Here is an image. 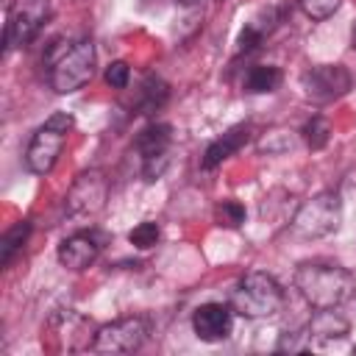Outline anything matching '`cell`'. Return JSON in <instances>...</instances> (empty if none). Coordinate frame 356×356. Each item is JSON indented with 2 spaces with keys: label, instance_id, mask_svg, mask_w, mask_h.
<instances>
[{
  "label": "cell",
  "instance_id": "obj_5",
  "mask_svg": "<svg viewBox=\"0 0 356 356\" xmlns=\"http://www.w3.org/2000/svg\"><path fill=\"white\" fill-rule=\"evenodd\" d=\"M72 125H75L72 114L56 111V114H50L47 122L31 136V145H28V150H25V164H28V170H31L33 175H47V172L56 167V161H58V156H61V150H64V139H67V134L72 131Z\"/></svg>",
  "mask_w": 356,
  "mask_h": 356
},
{
  "label": "cell",
  "instance_id": "obj_23",
  "mask_svg": "<svg viewBox=\"0 0 356 356\" xmlns=\"http://www.w3.org/2000/svg\"><path fill=\"white\" fill-rule=\"evenodd\" d=\"M103 78H106V83H108L111 89H125L128 81H131V67H128L125 61H111V64L106 67Z\"/></svg>",
  "mask_w": 356,
  "mask_h": 356
},
{
  "label": "cell",
  "instance_id": "obj_20",
  "mask_svg": "<svg viewBox=\"0 0 356 356\" xmlns=\"http://www.w3.org/2000/svg\"><path fill=\"white\" fill-rule=\"evenodd\" d=\"M214 222L222 228H239L245 222V206L239 200H222L214 206Z\"/></svg>",
  "mask_w": 356,
  "mask_h": 356
},
{
  "label": "cell",
  "instance_id": "obj_25",
  "mask_svg": "<svg viewBox=\"0 0 356 356\" xmlns=\"http://www.w3.org/2000/svg\"><path fill=\"white\" fill-rule=\"evenodd\" d=\"M178 3H195V0H178Z\"/></svg>",
  "mask_w": 356,
  "mask_h": 356
},
{
  "label": "cell",
  "instance_id": "obj_18",
  "mask_svg": "<svg viewBox=\"0 0 356 356\" xmlns=\"http://www.w3.org/2000/svg\"><path fill=\"white\" fill-rule=\"evenodd\" d=\"M300 136H303V142H306L312 150H320V147H325L328 139H331V125H328L325 117L317 114V117H312V120L303 125Z\"/></svg>",
  "mask_w": 356,
  "mask_h": 356
},
{
  "label": "cell",
  "instance_id": "obj_22",
  "mask_svg": "<svg viewBox=\"0 0 356 356\" xmlns=\"http://www.w3.org/2000/svg\"><path fill=\"white\" fill-rule=\"evenodd\" d=\"M298 6L309 19H328L339 11L342 0H298Z\"/></svg>",
  "mask_w": 356,
  "mask_h": 356
},
{
  "label": "cell",
  "instance_id": "obj_7",
  "mask_svg": "<svg viewBox=\"0 0 356 356\" xmlns=\"http://www.w3.org/2000/svg\"><path fill=\"white\" fill-rule=\"evenodd\" d=\"M108 197V178L100 170L81 172L64 195V211L70 217H95L103 211Z\"/></svg>",
  "mask_w": 356,
  "mask_h": 356
},
{
  "label": "cell",
  "instance_id": "obj_19",
  "mask_svg": "<svg viewBox=\"0 0 356 356\" xmlns=\"http://www.w3.org/2000/svg\"><path fill=\"white\" fill-rule=\"evenodd\" d=\"M292 145H295V136H292V131H284V128L267 131V134L259 139V150H261V153H270V156L286 153V150H292Z\"/></svg>",
  "mask_w": 356,
  "mask_h": 356
},
{
  "label": "cell",
  "instance_id": "obj_6",
  "mask_svg": "<svg viewBox=\"0 0 356 356\" xmlns=\"http://www.w3.org/2000/svg\"><path fill=\"white\" fill-rule=\"evenodd\" d=\"M150 325L145 317H122L95 331L92 350L97 353H134L147 342Z\"/></svg>",
  "mask_w": 356,
  "mask_h": 356
},
{
  "label": "cell",
  "instance_id": "obj_10",
  "mask_svg": "<svg viewBox=\"0 0 356 356\" xmlns=\"http://www.w3.org/2000/svg\"><path fill=\"white\" fill-rule=\"evenodd\" d=\"M103 250V236L95 234V231H78L72 236H67L61 245H58V261L61 267L67 270H86L89 264L97 261Z\"/></svg>",
  "mask_w": 356,
  "mask_h": 356
},
{
  "label": "cell",
  "instance_id": "obj_11",
  "mask_svg": "<svg viewBox=\"0 0 356 356\" xmlns=\"http://www.w3.org/2000/svg\"><path fill=\"white\" fill-rule=\"evenodd\" d=\"M234 328V312L225 303H203L192 314V331L203 342H222Z\"/></svg>",
  "mask_w": 356,
  "mask_h": 356
},
{
  "label": "cell",
  "instance_id": "obj_8",
  "mask_svg": "<svg viewBox=\"0 0 356 356\" xmlns=\"http://www.w3.org/2000/svg\"><path fill=\"white\" fill-rule=\"evenodd\" d=\"M350 83H353V78H350L348 67H342V64H317L300 75V89H303L306 100H312L317 106L348 95Z\"/></svg>",
  "mask_w": 356,
  "mask_h": 356
},
{
  "label": "cell",
  "instance_id": "obj_4",
  "mask_svg": "<svg viewBox=\"0 0 356 356\" xmlns=\"http://www.w3.org/2000/svg\"><path fill=\"white\" fill-rule=\"evenodd\" d=\"M339 222H342V200L334 189H323L300 203V209L292 217V234L300 239H320L334 234Z\"/></svg>",
  "mask_w": 356,
  "mask_h": 356
},
{
  "label": "cell",
  "instance_id": "obj_16",
  "mask_svg": "<svg viewBox=\"0 0 356 356\" xmlns=\"http://www.w3.org/2000/svg\"><path fill=\"white\" fill-rule=\"evenodd\" d=\"M170 97V86L159 78V75H147L145 83H142V92H139V108L142 114H153L159 111Z\"/></svg>",
  "mask_w": 356,
  "mask_h": 356
},
{
  "label": "cell",
  "instance_id": "obj_21",
  "mask_svg": "<svg viewBox=\"0 0 356 356\" xmlns=\"http://www.w3.org/2000/svg\"><path fill=\"white\" fill-rule=\"evenodd\" d=\"M159 236H161V231H159V222H153V220H145V222H139L136 228H131V234H128V242H131L134 248H139V250H147V248H153V245L159 242Z\"/></svg>",
  "mask_w": 356,
  "mask_h": 356
},
{
  "label": "cell",
  "instance_id": "obj_9",
  "mask_svg": "<svg viewBox=\"0 0 356 356\" xmlns=\"http://www.w3.org/2000/svg\"><path fill=\"white\" fill-rule=\"evenodd\" d=\"M47 19V0H19L8 11L6 33H3V50L8 53L11 47H25L33 42V36L42 31Z\"/></svg>",
  "mask_w": 356,
  "mask_h": 356
},
{
  "label": "cell",
  "instance_id": "obj_13",
  "mask_svg": "<svg viewBox=\"0 0 356 356\" xmlns=\"http://www.w3.org/2000/svg\"><path fill=\"white\" fill-rule=\"evenodd\" d=\"M170 142H172V128H170L167 122H150V125H145V128L136 134L134 147H136V153L142 156V161H150V159L167 156Z\"/></svg>",
  "mask_w": 356,
  "mask_h": 356
},
{
  "label": "cell",
  "instance_id": "obj_24",
  "mask_svg": "<svg viewBox=\"0 0 356 356\" xmlns=\"http://www.w3.org/2000/svg\"><path fill=\"white\" fill-rule=\"evenodd\" d=\"M261 39H264V33L253 25V22H248L245 28H242V33H239V53H250V50H256L259 44H261Z\"/></svg>",
  "mask_w": 356,
  "mask_h": 356
},
{
  "label": "cell",
  "instance_id": "obj_17",
  "mask_svg": "<svg viewBox=\"0 0 356 356\" xmlns=\"http://www.w3.org/2000/svg\"><path fill=\"white\" fill-rule=\"evenodd\" d=\"M28 234H31V222H28V220H19L14 228H8V231L3 234V239H0V264H3V267L11 264L14 253L28 242Z\"/></svg>",
  "mask_w": 356,
  "mask_h": 356
},
{
  "label": "cell",
  "instance_id": "obj_12",
  "mask_svg": "<svg viewBox=\"0 0 356 356\" xmlns=\"http://www.w3.org/2000/svg\"><path fill=\"white\" fill-rule=\"evenodd\" d=\"M250 139V125L248 122H242V125H234V128H228L220 139H214L209 147H206V153H203V170H214L217 164H222L228 156H234L245 142Z\"/></svg>",
  "mask_w": 356,
  "mask_h": 356
},
{
  "label": "cell",
  "instance_id": "obj_14",
  "mask_svg": "<svg viewBox=\"0 0 356 356\" xmlns=\"http://www.w3.org/2000/svg\"><path fill=\"white\" fill-rule=\"evenodd\" d=\"M348 328H350L348 320L334 309H317L306 325L309 339H342L348 334Z\"/></svg>",
  "mask_w": 356,
  "mask_h": 356
},
{
  "label": "cell",
  "instance_id": "obj_3",
  "mask_svg": "<svg viewBox=\"0 0 356 356\" xmlns=\"http://www.w3.org/2000/svg\"><path fill=\"white\" fill-rule=\"evenodd\" d=\"M47 61H50V86L58 95L78 92L95 75V61H97L95 42L92 39H78L70 47L64 44L58 50V56H53Z\"/></svg>",
  "mask_w": 356,
  "mask_h": 356
},
{
  "label": "cell",
  "instance_id": "obj_2",
  "mask_svg": "<svg viewBox=\"0 0 356 356\" xmlns=\"http://www.w3.org/2000/svg\"><path fill=\"white\" fill-rule=\"evenodd\" d=\"M284 289L281 284L270 275V273H261V270H253V273H245L234 292H231V309L248 320H264V317H273L284 309Z\"/></svg>",
  "mask_w": 356,
  "mask_h": 356
},
{
  "label": "cell",
  "instance_id": "obj_15",
  "mask_svg": "<svg viewBox=\"0 0 356 356\" xmlns=\"http://www.w3.org/2000/svg\"><path fill=\"white\" fill-rule=\"evenodd\" d=\"M284 81V72L273 64H256L250 67V72L245 75V92L250 95H267V92H275Z\"/></svg>",
  "mask_w": 356,
  "mask_h": 356
},
{
  "label": "cell",
  "instance_id": "obj_1",
  "mask_svg": "<svg viewBox=\"0 0 356 356\" xmlns=\"http://www.w3.org/2000/svg\"><path fill=\"white\" fill-rule=\"evenodd\" d=\"M295 286L314 309H337L356 292V278L337 261H303L295 270Z\"/></svg>",
  "mask_w": 356,
  "mask_h": 356
}]
</instances>
